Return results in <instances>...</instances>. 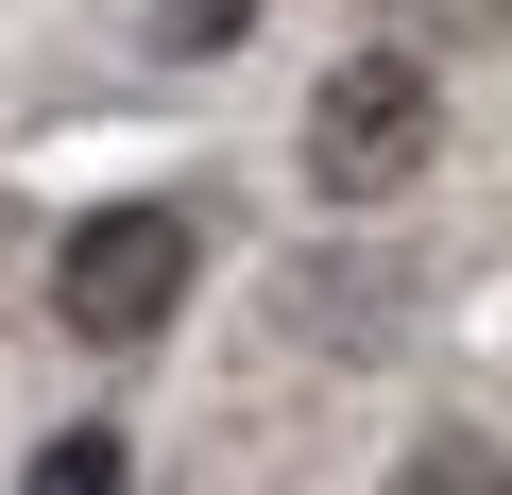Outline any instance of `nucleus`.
<instances>
[{
	"mask_svg": "<svg viewBox=\"0 0 512 495\" xmlns=\"http://www.w3.org/2000/svg\"><path fill=\"white\" fill-rule=\"evenodd\" d=\"M171 308H188V222H171V205H103V222H69V257H52V325H69V342L120 359V342H154Z\"/></svg>",
	"mask_w": 512,
	"mask_h": 495,
	"instance_id": "obj_1",
	"label": "nucleus"
},
{
	"mask_svg": "<svg viewBox=\"0 0 512 495\" xmlns=\"http://www.w3.org/2000/svg\"><path fill=\"white\" fill-rule=\"evenodd\" d=\"M427 171V52H342L325 103H308V188L325 205H376Z\"/></svg>",
	"mask_w": 512,
	"mask_h": 495,
	"instance_id": "obj_2",
	"label": "nucleus"
},
{
	"mask_svg": "<svg viewBox=\"0 0 512 495\" xmlns=\"http://www.w3.org/2000/svg\"><path fill=\"white\" fill-rule=\"evenodd\" d=\"M393 495H512V461H495L478 427H444V444H410V461H393Z\"/></svg>",
	"mask_w": 512,
	"mask_h": 495,
	"instance_id": "obj_3",
	"label": "nucleus"
},
{
	"mask_svg": "<svg viewBox=\"0 0 512 495\" xmlns=\"http://www.w3.org/2000/svg\"><path fill=\"white\" fill-rule=\"evenodd\" d=\"M35 495H120V427H69V444L35 461Z\"/></svg>",
	"mask_w": 512,
	"mask_h": 495,
	"instance_id": "obj_4",
	"label": "nucleus"
},
{
	"mask_svg": "<svg viewBox=\"0 0 512 495\" xmlns=\"http://www.w3.org/2000/svg\"><path fill=\"white\" fill-rule=\"evenodd\" d=\"M239 18H256V0H171V52H222Z\"/></svg>",
	"mask_w": 512,
	"mask_h": 495,
	"instance_id": "obj_5",
	"label": "nucleus"
}]
</instances>
